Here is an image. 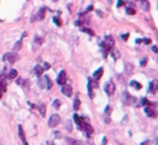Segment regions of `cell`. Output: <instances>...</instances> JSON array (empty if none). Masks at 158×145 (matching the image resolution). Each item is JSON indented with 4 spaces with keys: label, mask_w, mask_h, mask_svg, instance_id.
<instances>
[{
    "label": "cell",
    "mask_w": 158,
    "mask_h": 145,
    "mask_svg": "<svg viewBox=\"0 0 158 145\" xmlns=\"http://www.w3.org/2000/svg\"><path fill=\"white\" fill-rule=\"evenodd\" d=\"M91 10H93V5H89L88 7H86V11L85 12H89V11H91Z\"/></svg>",
    "instance_id": "836d02e7"
},
{
    "label": "cell",
    "mask_w": 158,
    "mask_h": 145,
    "mask_svg": "<svg viewBox=\"0 0 158 145\" xmlns=\"http://www.w3.org/2000/svg\"><path fill=\"white\" fill-rule=\"evenodd\" d=\"M38 85H40V87H42V89L50 90V89H51V87H52L51 79L48 78V76H42V78L40 79Z\"/></svg>",
    "instance_id": "7a4b0ae2"
},
{
    "label": "cell",
    "mask_w": 158,
    "mask_h": 145,
    "mask_svg": "<svg viewBox=\"0 0 158 145\" xmlns=\"http://www.w3.org/2000/svg\"><path fill=\"white\" fill-rule=\"evenodd\" d=\"M59 122H61V118H59V116H58V114H53V116H51V117H50L48 125H50L51 128H54V127H57V125L59 124Z\"/></svg>",
    "instance_id": "52a82bcc"
},
{
    "label": "cell",
    "mask_w": 158,
    "mask_h": 145,
    "mask_svg": "<svg viewBox=\"0 0 158 145\" xmlns=\"http://www.w3.org/2000/svg\"><path fill=\"white\" fill-rule=\"evenodd\" d=\"M141 7H142V10H145V11L149 10V3H148V0H141Z\"/></svg>",
    "instance_id": "e0dca14e"
},
{
    "label": "cell",
    "mask_w": 158,
    "mask_h": 145,
    "mask_svg": "<svg viewBox=\"0 0 158 145\" xmlns=\"http://www.w3.org/2000/svg\"><path fill=\"white\" fill-rule=\"evenodd\" d=\"M45 14H46V7H42V9H40L38 12L35 15L34 17H32V22H35V21H41V20H43L45 19Z\"/></svg>",
    "instance_id": "ba28073f"
},
{
    "label": "cell",
    "mask_w": 158,
    "mask_h": 145,
    "mask_svg": "<svg viewBox=\"0 0 158 145\" xmlns=\"http://www.w3.org/2000/svg\"><path fill=\"white\" fill-rule=\"evenodd\" d=\"M137 1H138V0H137Z\"/></svg>",
    "instance_id": "ee69618b"
},
{
    "label": "cell",
    "mask_w": 158,
    "mask_h": 145,
    "mask_svg": "<svg viewBox=\"0 0 158 145\" xmlns=\"http://www.w3.org/2000/svg\"><path fill=\"white\" fill-rule=\"evenodd\" d=\"M82 31H83V32H86V33L88 34H90V36H94V32H93V31H91V30H89V28H85V27H83L82 28Z\"/></svg>",
    "instance_id": "f1b7e54d"
},
{
    "label": "cell",
    "mask_w": 158,
    "mask_h": 145,
    "mask_svg": "<svg viewBox=\"0 0 158 145\" xmlns=\"http://www.w3.org/2000/svg\"><path fill=\"white\" fill-rule=\"evenodd\" d=\"M19 135H20V138H21V140H22L23 145H28L27 140H26V137H25V133H23V129L21 125H19Z\"/></svg>",
    "instance_id": "4fadbf2b"
},
{
    "label": "cell",
    "mask_w": 158,
    "mask_h": 145,
    "mask_svg": "<svg viewBox=\"0 0 158 145\" xmlns=\"http://www.w3.org/2000/svg\"><path fill=\"white\" fill-rule=\"evenodd\" d=\"M17 59H19V56H17L16 53H5V54L3 56V60H4V61H9L10 64L15 63Z\"/></svg>",
    "instance_id": "277c9868"
},
{
    "label": "cell",
    "mask_w": 158,
    "mask_h": 145,
    "mask_svg": "<svg viewBox=\"0 0 158 145\" xmlns=\"http://www.w3.org/2000/svg\"><path fill=\"white\" fill-rule=\"evenodd\" d=\"M53 107H54L56 110H59V107H61V100H54L53 101Z\"/></svg>",
    "instance_id": "484cf974"
},
{
    "label": "cell",
    "mask_w": 158,
    "mask_h": 145,
    "mask_svg": "<svg viewBox=\"0 0 158 145\" xmlns=\"http://www.w3.org/2000/svg\"><path fill=\"white\" fill-rule=\"evenodd\" d=\"M102 72H104V69H102V68H99V69H98V70L94 72V75H93V79L98 81V80H99V79L102 76Z\"/></svg>",
    "instance_id": "5bb4252c"
},
{
    "label": "cell",
    "mask_w": 158,
    "mask_h": 145,
    "mask_svg": "<svg viewBox=\"0 0 158 145\" xmlns=\"http://www.w3.org/2000/svg\"><path fill=\"white\" fill-rule=\"evenodd\" d=\"M53 1H57V0H53Z\"/></svg>",
    "instance_id": "7bdbcfd3"
},
{
    "label": "cell",
    "mask_w": 158,
    "mask_h": 145,
    "mask_svg": "<svg viewBox=\"0 0 158 145\" xmlns=\"http://www.w3.org/2000/svg\"><path fill=\"white\" fill-rule=\"evenodd\" d=\"M43 68H45V70L50 69V64H48V63H45V64H43Z\"/></svg>",
    "instance_id": "d590c367"
},
{
    "label": "cell",
    "mask_w": 158,
    "mask_h": 145,
    "mask_svg": "<svg viewBox=\"0 0 158 145\" xmlns=\"http://www.w3.org/2000/svg\"><path fill=\"white\" fill-rule=\"evenodd\" d=\"M110 113H111V107L107 106L106 108H105V114H107V116H110Z\"/></svg>",
    "instance_id": "f546056e"
},
{
    "label": "cell",
    "mask_w": 158,
    "mask_h": 145,
    "mask_svg": "<svg viewBox=\"0 0 158 145\" xmlns=\"http://www.w3.org/2000/svg\"><path fill=\"white\" fill-rule=\"evenodd\" d=\"M141 145H149V143H148V141H145V143H142Z\"/></svg>",
    "instance_id": "60d3db41"
},
{
    "label": "cell",
    "mask_w": 158,
    "mask_h": 145,
    "mask_svg": "<svg viewBox=\"0 0 158 145\" xmlns=\"http://www.w3.org/2000/svg\"><path fill=\"white\" fill-rule=\"evenodd\" d=\"M57 83H58V85H66V83H67V72H66V70H62V71L59 72V75H58V78H57Z\"/></svg>",
    "instance_id": "9c48e42d"
},
{
    "label": "cell",
    "mask_w": 158,
    "mask_h": 145,
    "mask_svg": "<svg viewBox=\"0 0 158 145\" xmlns=\"http://www.w3.org/2000/svg\"><path fill=\"white\" fill-rule=\"evenodd\" d=\"M152 50H153V52H156V53H158V47L153 46V47H152Z\"/></svg>",
    "instance_id": "74e56055"
},
{
    "label": "cell",
    "mask_w": 158,
    "mask_h": 145,
    "mask_svg": "<svg viewBox=\"0 0 158 145\" xmlns=\"http://www.w3.org/2000/svg\"><path fill=\"white\" fill-rule=\"evenodd\" d=\"M84 119L85 118L84 117H79L78 114H74V121H75V123H77V124H82V123L84 122Z\"/></svg>",
    "instance_id": "603a6c76"
},
{
    "label": "cell",
    "mask_w": 158,
    "mask_h": 145,
    "mask_svg": "<svg viewBox=\"0 0 158 145\" xmlns=\"http://www.w3.org/2000/svg\"><path fill=\"white\" fill-rule=\"evenodd\" d=\"M145 112L148 117H152V118H156L158 116V112L156 111V106L154 105H148V106L145 107Z\"/></svg>",
    "instance_id": "3957f363"
},
{
    "label": "cell",
    "mask_w": 158,
    "mask_h": 145,
    "mask_svg": "<svg viewBox=\"0 0 158 145\" xmlns=\"http://www.w3.org/2000/svg\"><path fill=\"white\" fill-rule=\"evenodd\" d=\"M142 42H143V43H146V44H149V43H151V39L149 38H143L142 39Z\"/></svg>",
    "instance_id": "1f68e13d"
},
{
    "label": "cell",
    "mask_w": 158,
    "mask_h": 145,
    "mask_svg": "<svg viewBox=\"0 0 158 145\" xmlns=\"http://www.w3.org/2000/svg\"><path fill=\"white\" fill-rule=\"evenodd\" d=\"M127 38H129V33L122 34V39H124V41H127Z\"/></svg>",
    "instance_id": "e575fe53"
},
{
    "label": "cell",
    "mask_w": 158,
    "mask_h": 145,
    "mask_svg": "<svg viewBox=\"0 0 158 145\" xmlns=\"http://www.w3.org/2000/svg\"><path fill=\"white\" fill-rule=\"evenodd\" d=\"M148 90H149V92H151V94H156V92H157V91H158V81H157V80H153V81H151Z\"/></svg>",
    "instance_id": "30bf717a"
},
{
    "label": "cell",
    "mask_w": 158,
    "mask_h": 145,
    "mask_svg": "<svg viewBox=\"0 0 158 145\" xmlns=\"http://www.w3.org/2000/svg\"><path fill=\"white\" fill-rule=\"evenodd\" d=\"M79 107H80V100H79L78 97L74 100V105H73V108H74V111H78L79 110Z\"/></svg>",
    "instance_id": "cb8c5ba5"
},
{
    "label": "cell",
    "mask_w": 158,
    "mask_h": 145,
    "mask_svg": "<svg viewBox=\"0 0 158 145\" xmlns=\"http://www.w3.org/2000/svg\"><path fill=\"white\" fill-rule=\"evenodd\" d=\"M16 83H17V85H21V86H25V87H27V85H26V83H27V81H25V80H23V79H17L16 80Z\"/></svg>",
    "instance_id": "d4e9b609"
},
{
    "label": "cell",
    "mask_w": 158,
    "mask_h": 145,
    "mask_svg": "<svg viewBox=\"0 0 158 145\" xmlns=\"http://www.w3.org/2000/svg\"><path fill=\"white\" fill-rule=\"evenodd\" d=\"M21 47H22V39H20V41H17L15 46H14V52H17V50L21 49Z\"/></svg>",
    "instance_id": "ffe728a7"
},
{
    "label": "cell",
    "mask_w": 158,
    "mask_h": 145,
    "mask_svg": "<svg viewBox=\"0 0 158 145\" xmlns=\"http://www.w3.org/2000/svg\"><path fill=\"white\" fill-rule=\"evenodd\" d=\"M122 5H124V1H122V0H120V1L117 3V7H120V6H122Z\"/></svg>",
    "instance_id": "f35d334b"
},
{
    "label": "cell",
    "mask_w": 158,
    "mask_h": 145,
    "mask_svg": "<svg viewBox=\"0 0 158 145\" xmlns=\"http://www.w3.org/2000/svg\"><path fill=\"white\" fill-rule=\"evenodd\" d=\"M54 137L56 138H61L62 135H61V133H58V132H54Z\"/></svg>",
    "instance_id": "8d00e7d4"
},
{
    "label": "cell",
    "mask_w": 158,
    "mask_h": 145,
    "mask_svg": "<svg viewBox=\"0 0 158 145\" xmlns=\"http://www.w3.org/2000/svg\"><path fill=\"white\" fill-rule=\"evenodd\" d=\"M115 90H116V86L114 84V81H107L106 85H105V92H106V95L109 96H113L115 94Z\"/></svg>",
    "instance_id": "5b68a950"
},
{
    "label": "cell",
    "mask_w": 158,
    "mask_h": 145,
    "mask_svg": "<svg viewBox=\"0 0 158 145\" xmlns=\"http://www.w3.org/2000/svg\"><path fill=\"white\" fill-rule=\"evenodd\" d=\"M111 57H113L115 60H117L119 58H120V52H119V49L113 48V49H111Z\"/></svg>",
    "instance_id": "ac0fdd59"
},
{
    "label": "cell",
    "mask_w": 158,
    "mask_h": 145,
    "mask_svg": "<svg viewBox=\"0 0 158 145\" xmlns=\"http://www.w3.org/2000/svg\"><path fill=\"white\" fill-rule=\"evenodd\" d=\"M124 102L125 105H136L135 102H137V98L133 97V96H131L129 92H124Z\"/></svg>",
    "instance_id": "8992f818"
},
{
    "label": "cell",
    "mask_w": 158,
    "mask_h": 145,
    "mask_svg": "<svg viewBox=\"0 0 158 145\" xmlns=\"http://www.w3.org/2000/svg\"><path fill=\"white\" fill-rule=\"evenodd\" d=\"M16 76H17V71L15 69H11V70L9 71V74H7V79H15Z\"/></svg>",
    "instance_id": "7402d4cb"
},
{
    "label": "cell",
    "mask_w": 158,
    "mask_h": 145,
    "mask_svg": "<svg viewBox=\"0 0 158 145\" xmlns=\"http://www.w3.org/2000/svg\"><path fill=\"white\" fill-rule=\"evenodd\" d=\"M147 60H148L147 58H143V59H142V61H141V65H142V67H145V65L147 64Z\"/></svg>",
    "instance_id": "d6a6232c"
},
{
    "label": "cell",
    "mask_w": 158,
    "mask_h": 145,
    "mask_svg": "<svg viewBox=\"0 0 158 145\" xmlns=\"http://www.w3.org/2000/svg\"><path fill=\"white\" fill-rule=\"evenodd\" d=\"M62 92H63V95H66V96H72L73 90H72V87H70L69 85H63L62 86Z\"/></svg>",
    "instance_id": "8fae6325"
},
{
    "label": "cell",
    "mask_w": 158,
    "mask_h": 145,
    "mask_svg": "<svg viewBox=\"0 0 158 145\" xmlns=\"http://www.w3.org/2000/svg\"><path fill=\"white\" fill-rule=\"evenodd\" d=\"M106 141H107V140H106V138H104V139H102V144L105 145V144H106Z\"/></svg>",
    "instance_id": "ab89813d"
},
{
    "label": "cell",
    "mask_w": 158,
    "mask_h": 145,
    "mask_svg": "<svg viewBox=\"0 0 158 145\" xmlns=\"http://www.w3.org/2000/svg\"><path fill=\"white\" fill-rule=\"evenodd\" d=\"M53 22L56 23L57 26H62V21H61L59 17H53Z\"/></svg>",
    "instance_id": "83f0119b"
},
{
    "label": "cell",
    "mask_w": 158,
    "mask_h": 145,
    "mask_svg": "<svg viewBox=\"0 0 158 145\" xmlns=\"http://www.w3.org/2000/svg\"><path fill=\"white\" fill-rule=\"evenodd\" d=\"M67 129L69 130V132H72V129H73V127H72V122H70V121H68V123H67Z\"/></svg>",
    "instance_id": "4dcf8cb0"
},
{
    "label": "cell",
    "mask_w": 158,
    "mask_h": 145,
    "mask_svg": "<svg viewBox=\"0 0 158 145\" xmlns=\"http://www.w3.org/2000/svg\"><path fill=\"white\" fill-rule=\"evenodd\" d=\"M48 145H54V144H53L52 141H48Z\"/></svg>",
    "instance_id": "b9f144b4"
},
{
    "label": "cell",
    "mask_w": 158,
    "mask_h": 145,
    "mask_svg": "<svg viewBox=\"0 0 158 145\" xmlns=\"http://www.w3.org/2000/svg\"><path fill=\"white\" fill-rule=\"evenodd\" d=\"M126 12H127L129 15H135V14H136V10L133 9V7H127V9H126Z\"/></svg>",
    "instance_id": "4316f807"
},
{
    "label": "cell",
    "mask_w": 158,
    "mask_h": 145,
    "mask_svg": "<svg viewBox=\"0 0 158 145\" xmlns=\"http://www.w3.org/2000/svg\"><path fill=\"white\" fill-rule=\"evenodd\" d=\"M130 85L132 86V87H135L136 90L142 89V85L140 84V83H137V81H135V80H132V81H130Z\"/></svg>",
    "instance_id": "44dd1931"
},
{
    "label": "cell",
    "mask_w": 158,
    "mask_h": 145,
    "mask_svg": "<svg viewBox=\"0 0 158 145\" xmlns=\"http://www.w3.org/2000/svg\"><path fill=\"white\" fill-rule=\"evenodd\" d=\"M66 140H67V143L69 145H85L83 141H80V140H77V139H73V138H69V137H68Z\"/></svg>",
    "instance_id": "7c38bea8"
},
{
    "label": "cell",
    "mask_w": 158,
    "mask_h": 145,
    "mask_svg": "<svg viewBox=\"0 0 158 145\" xmlns=\"http://www.w3.org/2000/svg\"><path fill=\"white\" fill-rule=\"evenodd\" d=\"M34 71H35V74H36L37 76H41V75L43 74V71H45V68L41 67V65H36L35 69H34Z\"/></svg>",
    "instance_id": "9a60e30c"
},
{
    "label": "cell",
    "mask_w": 158,
    "mask_h": 145,
    "mask_svg": "<svg viewBox=\"0 0 158 145\" xmlns=\"http://www.w3.org/2000/svg\"><path fill=\"white\" fill-rule=\"evenodd\" d=\"M38 111H40V113H41V116H42V117H45L46 116V105L45 103H40Z\"/></svg>",
    "instance_id": "d6986e66"
},
{
    "label": "cell",
    "mask_w": 158,
    "mask_h": 145,
    "mask_svg": "<svg viewBox=\"0 0 158 145\" xmlns=\"http://www.w3.org/2000/svg\"><path fill=\"white\" fill-rule=\"evenodd\" d=\"M100 47H101V49H102L104 57H106L107 52H109V50H110L114 47V39H113V37H110V36H106V37H105V39H104L101 43H100Z\"/></svg>",
    "instance_id": "6da1fadb"
},
{
    "label": "cell",
    "mask_w": 158,
    "mask_h": 145,
    "mask_svg": "<svg viewBox=\"0 0 158 145\" xmlns=\"http://www.w3.org/2000/svg\"><path fill=\"white\" fill-rule=\"evenodd\" d=\"M42 43H43V38L36 36V37H35V41H34V49H36V48H37L38 46H41Z\"/></svg>",
    "instance_id": "2e32d148"
}]
</instances>
